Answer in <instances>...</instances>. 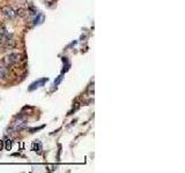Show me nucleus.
Here are the masks:
<instances>
[{
    "label": "nucleus",
    "instance_id": "nucleus-3",
    "mask_svg": "<svg viewBox=\"0 0 185 173\" xmlns=\"http://www.w3.org/2000/svg\"><path fill=\"white\" fill-rule=\"evenodd\" d=\"M5 142H6L5 148H6L7 150H10V149H11V147H12V142H11V140H10V139H6V140H5Z\"/></svg>",
    "mask_w": 185,
    "mask_h": 173
},
{
    "label": "nucleus",
    "instance_id": "nucleus-4",
    "mask_svg": "<svg viewBox=\"0 0 185 173\" xmlns=\"http://www.w3.org/2000/svg\"><path fill=\"white\" fill-rule=\"evenodd\" d=\"M44 81H45V80L43 78V80H41V81H38V82H36V83H34V84H33V86H30V90H33V89H35V88H36V86H39L38 84H41V83H43Z\"/></svg>",
    "mask_w": 185,
    "mask_h": 173
},
{
    "label": "nucleus",
    "instance_id": "nucleus-1",
    "mask_svg": "<svg viewBox=\"0 0 185 173\" xmlns=\"http://www.w3.org/2000/svg\"><path fill=\"white\" fill-rule=\"evenodd\" d=\"M19 60H20V54H19V53H11V54L6 55V57L4 58V60L0 62V64L4 65V66L7 67V68H10V67H12L13 65H15L16 62H19Z\"/></svg>",
    "mask_w": 185,
    "mask_h": 173
},
{
    "label": "nucleus",
    "instance_id": "nucleus-5",
    "mask_svg": "<svg viewBox=\"0 0 185 173\" xmlns=\"http://www.w3.org/2000/svg\"><path fill=\"white\" fill-rule=\"evenodd\" d=\"M3 147H4V141H0V150L3 149Z\"/></svg>",
    "mask_w": 185,
    "mask_h": 173
},
{
    "label": "nucleus",
    "instance_id": "nucleus-2",
    "mask_svg": "<svg viewBox=\"0 0 185 173\" xmlns=\"http://www.w3.org/2000/svg\"><path fill=\"white\" fill-rule=\"evenodd\" d=\"M1 12H3V14H4L6 18H8V19H13V18L15 16V12L13 11V8H11V7H8V6L4 7V8L1 9Z\"/></svg>",
    "mask_w": 185,
    "mask_h": 173
}]
</instances>
